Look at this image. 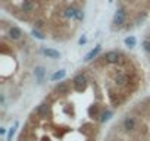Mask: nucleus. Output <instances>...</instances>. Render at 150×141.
Here are the masks:
<instances>
[{"mask_svg": "<svg viewBox=\"0 0 150 141\" xmlns=\"http://www.w3.org/2000/svg\"><path fill=\"white\" fill-rule=\"evenodd\" d=\"M21 9H22V12H25V13H31V12H34V3L31 2V0H22Z\"/></svg>", "mask_w": 150, "mask_h": 141, "instance_id": "nucleus-9", "label": "nucleus"}, {"mask_svg": "<svg viewBox=\"0 0 150 141\" xmlns=\"http://www.w3.org/2000/svg\"><path fill=\"white\" fill-rule=\"evenodd\" d=\"M31 35H33L34 38H37V40H46V35H44V34H43L40 30H37V28H33Z\"/></svg>", "mask_w": 150, "mask_h": 141, "instance_id": "nucleus-17", "label": "nucleus"}, {"mask_svg": "<svg viewBox=\"0 0 150 141\" xmlns=\"http://www.w3.org/2000/svg\"><path fill=\"white\" fill-rule=\"evenodd\" d=\"M112 116H113V112H112L110 109H106V110H103L102 115L99 116V122H100V123H105V122H108Z\"/></svg>", "mask_w": 150, "mask_h": 141, "instance_id": "nucleus-13", "label": "nucleus"}, {"mask_svg": "<svg viewBox=\"0 0 150 141\" xmlns=\"http://www.w3.org/2000/svg\"><path fill=\"white\" fill-rule=\"evenodd\" d=\"M135 126H137V122H135V119H134L132 116H125V118H124V121H122V128H124V131L132 132V131L135 129Z\"/></svg>", "mask_w": 150, "mask_h": 141, "instance_id": "nucleus-5", "label": "nucleus"}, {"mask_svg": "<svg viewBox=\"0 0 150 141\" xmlns=\"http://www.w3.org/2000/svg\"><path fill=\"white\" fill-rule=\"evenodd\" d=\"M77 21H84V12L83 9H77V18H75Z\"/></svg>", "mask_w": 150, "mask_h": 141, "instance_id": "nucleus-22", "label": "nucleus"}, {"mask_svg": "<svg viewBox=\"0 0 150 141\" xmlns=\"http://www.w3.org/2000/svg\"><path fill=\"white\" fill-rule=\"evenodd\" d=\"M8 37H9L12 41H19V40L24 37V31H22L19 27L12 25V27H9V30H8Z\"/></svg>", "mask_w": 150, "mask_h": 141, "instance_id": "nucleus-3", "label": "nucleus"}, {"mask_svg": "<svg viewBox=\"0 0 150 141\" xmlns=\"http://www.w3.org/2000/svg\"><path fill=\"white\" fill-rule=\"evenodd\" d=\"M100 51H102V46H100V44H97L94 49H91V50L84 56V62H91L93 59H96V57L100 54Z\"/></svg>", "mask_w": 150, "mask_h": 141, "instance_id": "nucleus-6", "label": "nucleus"}, {"mask_svg": "<svg viewBox=\"0 0 150 141\" xmlns=\"http://www.w3.org/2000/svg\"><path fill=\"white\" fill-rule=\"evenodd\" d=\"M146 18H147V12H146V11L140 12V13H138V16H137V19H135V24H137V25H140V24H141Z\"/></svg>", "mask_w": 150, "mask_h": 141, "instance_id": "nucleus-18", "label": "nucleus"}, {"mask_svg": "<svg viewBox=\"0 0 150 141\" xmlns=\"http://www.w3.org/2000/svg\"><path fill=\"white\" fill-rule=\"evenodd\" d=\"M72 85H74V90L75 91L83 93L86 90V87H87V78H86V75H83V74L75 75L74 80H72Z\"/></svg>", "mask_w": 150, "mask_h": 141, "instance_id": "nucleus-2", "label": "nucleus"}, {"mask_svg": "<svg viewBox=\"0 0 150 141\" xmlns=\"http://www.w3.org/2000/svg\"><path fill=\"white\" fill-rule=\"evenodd\" d=\"M127 21V11L124 8H118L115 15H113V19H112V24H113V30H119Z\"/></svg>", "mask_w": 150, "mask_h": 141, "instance_id": "nucleus-1", "label": "nucleus"}, {"mask_svg": "<svg viewBox=\"0 0 150 141\" xmlns=\"http://www.w3.org/2000/svg\"><path fill=\"white\" fill-rule=\"evenodd\" d=\"M141 46H143V49H144L146 53H150V40H143Z\"/></svg>", "mask_w": 150, "mask_h": 141, "instance_id": "nucleus-20", "label": "nucleus"}, {"mask_svg": "<svg viewBox=\"0 0 150 141\" xmlns=\"http://www.w3.org/2000/svg\"><path fill=\"white\" fill-rule=\"evenodd\" d=\"M63 16L66 19H74V18H77V9H75L74 6H68L63 12Z\"/></svg>", "mask_w": 150, "mask_h": 141, "instance_id": "nucleus-12", "label": "nucleus"}, {"mask_svg": "<svg viewBox=\"0 0 150 141\" xmlns=\"http://www.w3.org/2000/svg\"><path fill=\"white\" fill-rule=\"evenodd\" d=\"M109 2H110V3H112V2H113V0H109Z\"/></svg>", "mask_w": 150, "mask_h": 141, "instance_id": "nucleus-27", "label": "nucleus"}, {"mask_svg": "<svg viewBox=\"0 0 150 141\" xmlns=\"http://www.w3.org/2000/svg\"><path fill=\"white\" fill-rule=\"evenodd\" d=\"M124 44H125L128 49H134V47L137 46V38H135L134 35H129V37H127V38L124 40Z\"/></svg>", "mask_w": 150, "mask_h": 141, "instance_id": "nucleus-16", "label": "nucleus"}, {"mask_svg": "<svg viewBox=\"0 0 150 141\" xmlns=\"http://www.w3.org/2000/svg\"><path fill=\"white\" fill-rule=\"evenodd\" d=\"M0 102H2V104L5 103V96H3V94H2V96H0Z\"/></svg>", "mask_w": 150, "mask_h": 141, "instance_id": "nucleus-25", "label": "nucleus"}, {"mask_svg": "<svg viewBox=\"0 0 150 141\" xmlns=\"http://www.w3.org/2000/svg\"><path fill=\"white\" fill-rule=\"evenodd\" d=\"M41 51H43V54L47 56L49 59H59V57H60V53H59L57 50H54V49H50V47H43Z\"/></svg>", "mask_w": 150, "mask_h": 141, "instance_id": "nucleus-8", "label": "nucleus"}, {"mask_svg": "<svg viewBox=\"0 0 150 141\" xmlns=\"http://www.w3.org/2000/svg\"><path fill=\"white\" fill-rule=\"evenodd\" d=\"M86 43H87V37H86V35H83V37L78 40V44H80V46H84Z\"/></svg>", "mask_w": 150, "mask_h": 141, "instance_id": "nucleus-23", "label": "nucleus"}, {"mask_svg": "<svg viewBox=\"0 0 150 141\" xmlns=\"http://www.w3.org/2000/svg\"><path fill=\"white\" fill-rule=\"evenodd\" d=\"M103 59H105V62L109 63V65H118L119 60H121V53L116 51V50H110V51H108V53L103 56Z\"/></svg>", "mask_w": 150, "mask_h": 141, "instance_id": "nucleus-4", "label": "nucleus"}, {"mask_svg": "<svg viewBox=\"0 0 150 141\" xmlns=\"http://www.w3.org/2000/svg\"><path fill=\"white\" fill-rule=\"evenodd\" d=\"M43 27H44V21H43V19H37V21H34V28L40 30V28H43Z\"/></svg>", "mask_w": 150, "mask_h": 141, "instance_id": "nucleus-21", "label": "nucleus"}, {"mask_svg": "<svg viewBox=\"0 0 150 141\" xmlns=\"http://www.w3.org/2000/svg\"><path fill=\"white\" fill-rule=\"evenodd\" d=\"M18 125H19V123H18V122H15V123H13V126L9 129V132H8V141H12V137L15 135V131H16Z\"/></svg>", "mask_w": 150, "mask_h": 141, "instance_id": "nucleus-19", "label": "nucleus"}, {"mask_svg": "<svg viewBox=\"0 0 150 141\" xmlns=\"http://www.w3.org/2000/svg\"><path fill=\"white\" fill-rule=\"evenodd\" d=\"M66 77V70L65 69H59V70H56V72L50 77V81H53V82H57V81H60V80H63Z\"/></svg>", "mask_w": 150, "mask_h": 141, "instance_id": "nucleus-11", "label": "nucleus"}, {"mask_svg": "<svg viewBox=\"0 0 150 141\" xmlns=\"http://www.w3.org/2000/svg\"><path fill=\"white\" fill-rule=\"evenodd\" d=\"M56 91L59 93V94H68V91H69V84L68 82H59L57 85H56Z\"/></svg>", "mask_w": 150, "mask_h": 141, "instance_id": "nucleus-14", "label": "nucleus"}, {"mask_svg": "<svg viewBox=\"0 0 150 141\" xmlns=\"http://www.w3.org/2000/svg\"><path fill=\"white\" fill-rule=\"evenodd\" d=\"M34 77H35L38 84H43L44 77H46V68L44 66H35L34 68Z\"/></svg>", "mask_w": 150, "mask_h": 141, "instance_id": "nucleus-7", "label": "nucleus"}, {"mask_svg": "<svg viewBox=\"0 0 150 141\" xmlns=\"http://www.w3.org/2000/svg\"><path fill=\"white\" fill-rule=\"evenodd\" d=\"M0 134L5 135V134H6V128H0Z\"/></svg>", "mask_w": 150, "mask_h": 141, "instance_id": "nucleus-24", "label": "nucleus"}, {"mask_svg": "<svg viewBox=\"0 0 150 141\" xmlns=\"http://www.w3.org/2000/svg\"><path fill=\"white\" fill-rule=\"evenodd\" d=\"M113 141H121V140H113Z\"/></svg>", "mask_w": 150, "mask_h": 141, "instance_id": "nucleus-26", "label": "nucleus"}, {"mask_svg": "<svg viewBox=\"0 0 150 141\" xmlns=\"http://www.w3.org/2000/svg\"><path fill=\"white\" fill-rule=\"evenodd\" d=\"M115 84L116 85H119V87H122V85H125L127 82H128V77L127 75H124V74H119V75H116L115 77Z\"/></svg>", "mask_w": 150, "mask_h": 141, "instance_id": "nucleus-15", "label": "nucleus"}, {"mask_svg": "<svg viewBox=\"0 0 150 141\" xmlns=\"http://www.w3.org/2000/svg\"><path fill=\"white\" fill-rule=\"evenodd\" d=\"M35 113H37L38 116L46 118V116L49 115V104H47V103H41V104H38L37 109H35Z\"/></svg>", "mask_w": 150, "mask_h": 141, "instance_id": "nucleus-10", "label": "nucleus"}]
</instances>
